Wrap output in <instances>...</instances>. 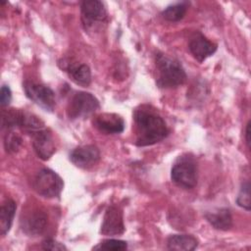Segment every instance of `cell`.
Listing matches in <instances>:
<instances>
[{
	"instance_id": "44dd1931",
	"label": "cell",
	"mask_w": 251,
	"mask_h": 251,
	"mask_svg": "<svg viewBox=\"0 0 251 251\" xmlns=\"http://www.w3.org/2000/svg\"><path fill=\"white\" fill-rule=\"evenodd\" d=\"M127 248V243L121 239H106L103 240L99 245L95 246L93 249H102L110 251H123Z\"/></svg>"
},
{
	"instance_id": "277c9868",
	"label": "cell",
	"mask_w": 251,
	"mask_h": 251,
	"mask_svg": "<svg viewBox=\"0 0 251 251\" xmlns=\"http://www.w3.org/2000/svg\"><path fill=\"white\" fill-rule=\"evenodd\" d=\"M64 187L61 176L50 169L40 170L34 177L33 188L37 194L45 198L58 197Z\"/></svg>"
},
{
	"instance_id": "2e32d148",
	"label": "cell",
	"mask_w": 251,
	"mask_h": 251,
	"mask_svg": "<svg viewBox=\"0 0 251 251\" xmlns=\"http://www.w3.org/2000/svg\"><path fill=\"white\" fill-rule=\"evenodd\" d=\"M71 78L77 84L87 86L91 82V72L87 65L71 63L65 68Z\"/></svg>"
},
{
	"instance_id": "8992f818",
	"label": "cell",
	"mask_w": 251,
	"mask_h": 251,
	"mask_svg": "<svg viewBox=\"0 0 251 251\" xmlns=\"http://www.w3.org/2000/svg\"><path fill=\"white\" fill-rule=\"evenodd\" d=\"M81 22L85 30L96 29L107 21L104 4L98 0H85L80 3Z\"/></svg>"
},
{
	"instance_id": "e0dca14e",
	"label": "cell",
	"mask_w": 251,
	"mask_h": 251,
	"mask_svg": "<svg viewBox=\"0 0 251 251\" xmlns=\"http://www.w3.org/2000/svg\"><path fill=\"white\" fill-rule=\"evenodd\" d=\"M17 205L13 199H6L0 208V232L5 235L9 232L16 213Z\"/></svg>"
},
{
	"instance_id": "7402d4cb",
	"label": "cell",
	"mask_w": 251,
	"mask_h": 251,
	"mask_svg": "<svg viewBox=\"0 0 251 251\" xmlns=\"http://www.w3.org/2000/svg\"><path fill=\"white\" fill-rule=\"evenodd\" d=\"M42 248L44 250H52V251H62V250H67V247L61 243L58 242L55 239L52 238H47L42 242Z\"/></svg>"
},
{
	"instance_id": "6da1fadb",
	"label": "cell",
	"mask_w": 251,
	"mask_h": 251,
	"mask_svg": "<svg viewBox=\"0 0 251 251\" xmlns=\"http://www.w3.org/2000/svg\"><path fill=\"white\" fill-rule=\"evenodd\" d=\"M133 120L136 129L137 146L153 145L169 134V128L163 118L150 106L142 105L135 109Z\"/></svg>"
},
{
	"instance_id": "4fadbf2b",
	"label": "cell",
	"mask_w": 251,
	"mask_h": 251,
	"mask_svg": "<svg viewBox=\"0 0 251 251\" xmlns=\"http://www.w3.org/2000/svg\"><path fill=\"white\" fill-rule=\"evenodd\" d=\"M32 146L36 155L46 161L49 160L56 151L53 136L48 128H43L32 135Z\"/></svg>"
},
{
	"instance_id": "603a6c76",
	"label": "cell",
	"mask_w": 251,
	"mask_h": 251,
	"mask_svg": "<svg viewBox=\"0 0 251 251\" xmlns=\"http://www.w3.org/2000/svg\"><path fill=\"white\" fill-rule=\"evenodd\" d=\"M12 100V91L8 85H2L0 91V104L2 107H6Z\"/></svg>"
},
{
	"instance_id": "5bb4252c",
	"label": "cell",
	"mask_w": 251,
	"mask_h": 251,
	"mask_svg": "<svg viewBox=\"0 0 251 251\" xmlns=\"http://www.w3.org/2000/svg\"><path fill=\"white\" fill-rule=\"evenodd\" d=\"M204 216L207 222L217 229L227 230L232 226V217L227 208H221L212 212H207Z\"/></svg>"
},
{
	"instance_id": "cb8c5ba5",
	"label": "cell",
	"mask_w": 251,
	"mask_h": 251,
	"mask_svg": "<svg viewBox=\"0 0 251 251\" xmlns=\"http://www.w3.org/2000/svg\"><path fill=\"white\" fill-rule=\"evenodd\" d=\"M245 141H246L247 147L250 148V122H248L247 125H246V129H245Z\"/></svg>"
},
{
	"instance_id": "8fae6325",
	"label": "cell",
	"mask_w": 251,
	"mask_h": 251,
	"mask_svg": "<svg viewBox=\"0 0 251 251\" xmlns=\"http://www.w3.org/2000/svg\"><path fill=\"white\" fill-rule=\"evenodd\" d=\"M93 126L104 134H119L125 129V121L118 114L102 113L94 117Z\"/></svg>"
},
{
	"instance_id": "9a60e30c",
	"label": "cell",
	"mask_w": 251,
	"mask_h": 251,
	"mask_svg": "<svg viewBox=\"0 0 251 251\" xmlns=\"http://www.w3.org/2000/svg\"><path fill=\"white\" fill-rule=\"evenodd\" d=\"M167 245L170 250L192 251L198 246V240L191 234H174L168 238Z\"/></svg>"
},
{
	"instance_id": "ac0fdd59",
	"label": "cell",
	"mask_w": 251,
	"mask_h": 251,
	"mask_svg": "<svg viewBox=\"0 0 251 251\" xmlns=\"http://www.w3.org/2000/svg\"><path fill=\"white\" fill-rule=\"evenodd\" d=\"M188 5L189 3L185 1L170 5L162 12V16L169 22H178L184 17Z\"/></svg>"
},
{
	"instance_id": "52a82bcc",
	"label": "cell",
	"mask_w": 251,
	"mask_h": 251,
	"mask_svg": "<svg viewBox=\"0 0 251 251\" xmlns=\"http://www.w3.org/2000/svg\"><path fill=\"white\" fill-rule=\"evenodd\" d=\"M24 90L28 99L45 111L52 112L56 106L54 91L47 85L33 81H25Z\"/></svg>"
},
{
	"instance_id": "9c48e42d",
	"label": "cell",
	"mask_w": 251,
	"mask_h": 251,
	"mask_svg": "<svg viewBox=\"0 0 251 251\" xmlns=\"http://www.w3.org/2000/svg\"><path fill=\"white\" fill-rule=\"evenodd\" d=\"M70 160L75 167L87 170L99 162L100 151L95 145L79 146L71 152Z\"/></svg>"
},
{
	"instance_id": "ffe728a7",
	"label": "cell",
	"mask_w": 251,
	"mask_h": 251,
	"mask_svg": "<svg viewBox=\"0 0 251 251\" xmlns=\"http://www.w3.org/2000/svg\"><path fill=\"white\" fill-rule=\"evenodd\" d=\"M236 204L239 207H242L243 209L249 211L251 207L250 203V183L249 181H244L241 184L240 190L238 192L237 198H236Z\"/></svg>"
},
{
	"instance_id": "7c38bea8",
	"label": "cell",
	"mask_w": 251,
	"mask_h": 251,
	"mask_svg": "<svg viewBox=\"0 0 251 251\" xmlns=\"http://www.w3.org/2000/svg\"><path fill=\"white\" fill-rule=\"evenodd\" d=\"M188 49L193 57L201 63L217 51V45L205 37L201 32L196 31L189 40Z\"/></svg>"
},
{
	"instance_id": "30bf717a",
	"label": "cell",
	"mask_w": 251,
	"mask_h": 251,
	"mask_svg": "<svg viewBox=\"0 0 251 251\" xmlns=\"http://www.w3.org/2000/svg\"><path fill=\"white\" fill-rule=\"evenodd\" d=\"M124 231L123 211L120 207L111 205L105 212L100 232L104 235H119L124 233Z\"/></svg>"
},
{
	"instance_id": "5b68a950",
	"label": "cell",
	"mask_w": 251,
	"mask_h": 251,
	"mask_svg": "<svg viewBox=\"0 0 251 251\" xmlns=\"http://www.w3.org/2000/svg\"><path fill=\"white\" fill-rule=\"evenodd\" d=\"M99 108V101L91 93L78 91L75 93L67 107V115L71 120L86 118Z\"/></svg>"
},
{
	"instance_id": "d6986e66",
	"label": "cell",
	"mask_w": 251,
	"mask_h": 251,
	"mask_svg": "<svg viewBox=\"0 0 251 251\" xmlns=\"http://www.w3.org/2000/svg\"><path fill=\"white\" fill-rule=\"evenodd\" d=\"M22 145V137L13 130V128L7 129V133L4 136V147L7 153H16Z\"/></svg>"
},
{
	"instance_id": "7a4b0ae2",
	"label": "cell",
	"mask_w": 251,
	"mask_h": 251,
	"mask_svg": "<svg viewBox=\"0 0 251 251\" xmlns=\"http://www.w3.org/2000/svg\"><path fill=\"white\" fill-rule=\"evenodd\" d=\"M155 63L158 72L156 83L159 87L173 88L185 82L186 73L177 60L163 53H157Z\"/></svg>"
},
{
	"instance_id": "ba28073f",
	"label": "cell",
	"mask_w": 251,
	"mask_h": 251,
	"mask_svg": "<svg viewBox=\"0 0 251 251\" xmlns=\"http://www.w3.org/2000/svg\"><path fill=\"white\" fill-rule=\"evenodd\" d=\"M47 214L38 208L26 212L21 219V227L29 236H37L44 232L47 226Z\"/></svg>"
},
{
	"instance_id": "3957f363",
	"label": "cell",
	"mask_w": 251,
	"mask_h": 251,
	"mask_svg": "<svg viewBox=\"0 0 251 251\" xmlns=\"http://www.w3.org/2000/svg\"><path fill=\"white\" fill-rule=\"evenodd\" d=\"M172 180L183 188H193L197 184L198 170L195 159L188 154L179 156L171 171Z\"/></svg>"
}]
</instances>
